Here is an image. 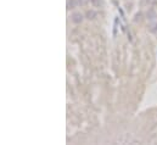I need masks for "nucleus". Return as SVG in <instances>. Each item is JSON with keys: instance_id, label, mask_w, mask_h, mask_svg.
Wrapping results in <instances>:
<instances>
[{"instance_id": "1", "label": "nucleus", "mask_w": 157, "mask_h": 145, "mask_svg": "<svg viewBox=\"0 0 157 145\" xmlns=\"http://www.w3.org/2000/svg\"><path fill=\"white\" fill-rule=\"evenodd\" d=\"M82 15L80 14H75L73 16H72V21L75 22V23H79V22H82Z\"/></svg>"}]
</instances>
